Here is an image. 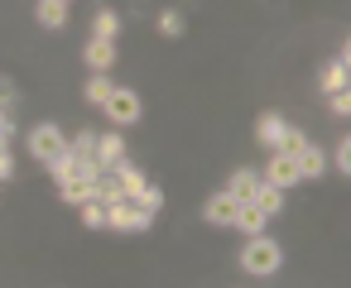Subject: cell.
Segmentation results:
<instances>
[{
	"instance_id": "cell-9",
	"label": "cell",
	"mask_w": 351,
	"mask_h": 288,
	"mask_svg": "<svg viewBox=\"0 0 351 288\" xmlns=\"http://www.w3.org/2000/svg\"><path fill=\"white\" fill-rule=\"evenodd\" d=\"M82 63H87L92 73H111V63H116V44H111V39H87Z\"/></svg>"
},
{
	"instance_id": "cell-15",
	"label": "cell",
	"mask_w": 351,
	"mask_h": 288,
	"mask_svg": "<svg viewBox=\"0 0 351 288\" xmlns=\"http://www.w3.org/2000/svg\"><path fill=\"white\" fill-rule=\"evenodd\" d=\"M250 202H255L265 216H279V211H284V187H274V183H265V178H260V187H255V197H250Z\"/></svg>"
},
{
	"instance_id": "cell-22",
	"label": "cell",
	"mask_w": 351,
	"mask_h": 288,
	"mask_svg": "<svg viewBox=\"0 0 351 288\" xmlns=\"http://www.w3.org/2000/svg\"><path fill=\"white\" fill-rule=\"evenodd\" d=\"M130 202H140V207H145V211H159V207H164V192H159V187H154V183H145V187H140V192H135V197H130Z\"/></svg>"
},
{
	"instance_id": "cell-18",
	"label": "cell",
	"mask_w": 351,
	"mask_h": 288,
	"mask_svg": "<svg viewBox=\"0 0 351 288\" xmlns=\"http://www.w3.org/2000/svg\"><path fill=\"white\" fill-rule=\"evenodd\" d=\"M116 34H121V15L116 10H97L92 15V39H111L116 44Z\"/></svg>"
},
{
	"instance_id": "cell-12",
	"label": "cell",
	"mask_w": 351,
	"mask_h": 288,
	"mask_svg": "<svg viewBox=\"0 0 351 288\" xmlns=\"http://www.w3.org/2000/svg\"><path fill=\"white\" fill-rule=\"evenodd\" d=\"M255 187H260V168H236V173L226 178V192H231V197H241V202H250V197H255Z\"/></svg>"
},
{
	"instance_id": "cell-25",
	"label": "cell",
	"mask_w": 351,
	"mask_h": 288,
	"mask_svg": "<svg viewBox=\"0 0 351 288\" xmlns=\"http://www.w3.org/2000/svg\"><path fill=\"white\" fill-rule=\"evenodd\" d=\"M327 106H332V116H351V92L341 87V92H327Z\"/></svg>"
},
{
	"instance_id": "cell-13",
	"label": "cell",
	"mask_w": 351,
	"mask_h": 288,
	"mask_svg": "<svg viewBox=\"0 0 351 288\" xmlns=\"http://www.w3.org/2000/svg\"><path fill=\"white\" fill-rule=\"evenodd\" d=\"M231 226H236L241 235H260V231L269 226V216H265L255 202H241V211H236V221H231Z\"/></svg>"
},
{
	"instance_id": "cell-6",
	"label": "cell",
	"mask_w": 351,
	"mask_h": 288,
	"mask_svg": "<svg viewBox=\"0 0 351 288\" xmlns=\"http://www.w3.org/2000/svg\"><path fill=\"white\" fill-rule=\"evenodd\" d=\"M236 211H241V197H231V192L221 187V192H212V197H207L202 221H207V226H231V221H236Z\"/></svg>"
},
{
	"instance_id": "cell-7",
	"label": "cell",
	"mask_w": 351,
	"mask_h": 288,
	"mask_svg": "<svg viewBox=\"0 0 351 288\" xmlns=\"http://www.w3.org/2000/svg\"><path fill=\"white\" fill-rule=\"evenodd\" d=\"M293 163H298V178L303 183H317V178H327V149H317L313 140L293 154Z\"/></svg>"
},
{
	"instance_id": "cell-26",
	"label": "cell",
	"mask_w": 351,
	"mask_h": 288,
	"mask_svg": "<svg viewBox=\"0 0 351 288\" xmlns=\"http://www.w3.org/2000/svg\"><path fill=\"white\" fill-rule=\"evenodd\" d=\"M0 140H15V120H10L5 106H0Z\"/></svg>"
},
{
	"instance_id": "cell-27",
	"label": "cell",
	"mask_w": 351,
	"mask_h": 288,
	"mask_svg": "<svg viewBox=\"0 0 351 288\" xmlns=\"http://www.w3.org/2000/svg\"><path fill=\"white\" fill-rule=\"evenodd\" d=\"M58 5H73V0H58Z\"/></svg>"
},
{
	"instance_id": "cell-14",
	"label": "cell",
	"mask_w": 351,
	"mask_h": 288,
	"mask_svg": "<svg viewBox=\"0 0 351 288\" xmlns=\"http://www.w3.org/2000/svg\"><path fill=\"white\" fill-rule=\"evenodd\" d=\"M279 130H284V116H279V111H260V116H255V140H260L265 149H274Z\"/></svg>"
},
{
	"instance_id": "cell-17",
	"label": "cell",
	"mask_w": 351,
	"mask_h": 288,
	"mask_svg": "<svg viewBox=\"0 0 351 288\" xmlns=\"http://www.w3.org/2000/svg\"><path fill=\"white\" fill-rule=\"evenodd\" d=\"M111 87H116V82H111L106 73H92V77L82 82V101H87V106H101V101L111 96Z\"/></svg>"
},
{
	"instance_id": "cell-21",
	"label": "cell",
	"mask_w": 351,
	"mask_h": 288,
	"mask_svg": "<svg viewBox=\"0 0 351 288\" xmlns=\"http://www.w3.org/2000/svg\"><path fill=\"white\" fill-rule=\"evenodd\" d=\"M77 211H82V226H87V231H101V226H106V207H101L97 197H92V202H82Z\"/></svg>"
},
{
	"instance_id": "cell-11",
	"label": "cell",
	"mask_w": 351,
	"mask_h": 288,
	"mask_svg": "<svg viewBox=\"0 0 351 288\" xmlns=\"http://www.w3.org/2000/svg\"><path fill=\"white\" fill-rule=\"evenodd\" d=\"M58 197H63L68 207H82V202H92V197H97V178H82V173H73L68 183H58Z\"/></svg>"
},
{
	"instance_id": "cell-4",
	"label": "cell",
	"mask_w": 351,
	"mask_h": 288,
	"mask_svg": "<svg viewBox=\"0 0 351 288\" xmlns=\"http://www.w3.org/2000/svg\"><path fill=\"white\" fill-rule=\"evenodd\" d=\"M149 221H154V211H145V207L130 202V197H121V202L106 207V226L121 231V235H140V231H149Z\"/></svg>"
},
{
	"instance_id": "cell-3",
	"label": "cell",
	"mask_w": 351,
	"mask_h": 288,
	"mask_svg": "<svg viewBox=\"0 0 351 288\" xmlns=\"http://www.w3.org/2000/svg\"><path fill=\"white\" fill-rule=\"evenodd\" d=\"M25 149H29V159H34V163H49V159L68 154V135H63L53 120H44V125H34V130L25 135Z\"/></svg>"
},
{
	"instance_id": "cell-10",
	"label": "cell",
	"mask_w": 351,
	"mask_h": 288,
	"mask_svg": "<svg viewBox=\"0 0 351 288\" xmlns=\"http://www.w3.org/2000/svg\"><path fill=\"white\" fill-rule=\"evenodd\" d=\"M317 77H322V92H341V87L351 82V53L341 49V53H337V58H332V63H327Z\"/></svg>"
},
{
	"instance_id": "cell-20",
	"label": "cell",
	"mask_w": 351,
	"mask_h": 288,
	"mask_svg": "<svg viewBox=\"0 0 351 288\" xmlns=\"http://www.w3.org/2000/svg\"><path fill=\"white\" fill-rule=\"evenodd\" d=\"M183 29H188L183 10H173V5H169V10H159V34H164V39H178Z\"/></svg>"
},
{
	"instance_id": "cell-16",
	"label": "cell",
	"mask_w": 351,
	"mask_h": 288,
	"mask_svg": "<svg viewBox=\"0 0 351 288\" xmlns=\"http://www.w3.org/2000/svg\"><path fill=\"white\" fill-rule=\"evenodd\" d=\"M34 20H39L44 29H63V25H68V5H58V0H39V5H34Z\"/></svg>"
},
{
	"instance_id": "cell-24",
	"label": "cell",
	"mask_w": 351,
	"mask_h": 288,
	"mask_svg": "<svg viewBox=\"0 0 351 288\" xmlns=\"http://www.w3.org/2000/svg\"><path fill=\"white\" fill-rule=\"evenodd\" d=\"M68 149H73V154H97V130H82V135H73V140H68Z\"/></svg>"
},
{
	"instance_id": "cell-1",
	"label": "cell",
	"mask_w": 351,
	"mask_h": 288,
	"mask_svg": "<svg viewBox=\"0 0 351 288\" xmlns=\"http://www.w3.org/2000/svg\"><path fill=\"white\" fill-rule=\"evenodd\" d=\"M241 269L250 274V278H274L279 269H284V245L274 240V235H245V245H241Z\"/></svg>"
},
{
	"instance_id": "cell-19",
	"label": "cell",
	"mask_w": 351,
	"mask_h": 288,
	"mask_svg": "<svg viewBox=\"0 0 351 288\" xmlns=\"http://www.w3.org/2000/svg\"><path fill=\"white\" fill-rule=\"evenodd\" d=\"M303 144H308V135H303V130H298V125H289V120H284V130H279V140H274V149H279V154H289V159H293V154H298V149H303Z\"/></svg>"
},
{
	"instance_id": "cell-8",
	"label": "cell",
	"mask_w": 351,
	"mask_h": 288,
	"mask_svg": "<svg viewBox=\"0 0 351 288\" xmlns=\"http://www.w3.org/2000/svg\"><path fill=\"white\" fill-rule=\"evenodd\" d=\"M121 159H130V154H125V135H121V130L111 125L106 135H97V163H101V168L111 173V168H116Z\"/></svg>"
},
{
	"instance_id": "cell-2",
	"label": "cell",
	"mask_w": 351,
	"mask_h": 288,
	"mask_svg": "<svg viewBox=\"0 0 351 288\" xmlns=\"http://www.w3.org/2000/svg\"><path fill=\"white\" fill-rule=\"evenodd\" d=\"M101 111H106V120H111L116 130H125V125H135V120L145 116V101H140L135 87H111V96L101 101Z\"/></svg>"
},
{
	"instance_id": "cell-23",
	"label": "cell",
	"mask_w": 351,
	"mask_h": 288,
	"mask_svg": "<svg viewBox=\"0 0 351 288\" xmlns=\"http://www.w3.org/2000/svg\"><path fill=\"white\" fill-rule=\"evenodd\" d=\"M332 168H337V173H351V140H346V135H341L337 149H332Z\"/></svg>"
},
{
	"instance_id": "cell-5",
	"label": "cell",
	"mask_w": 351,
	"mask_h": 288,
	"mask_svg": "<svg viewBox=\"0 0 351 288\" xmlns=\"http://www.w3.org/2000/svg\"><path fill=\"white\" fill-rule=\"evenodd\" d=\"M260 178H265V183H274V187H284V192L303 183V178H298V163H293L289 154H279V149H269V159H265Z\"/></svg>"
}]
</instances>
